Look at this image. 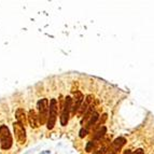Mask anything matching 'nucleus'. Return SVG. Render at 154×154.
I'll return each instance as SVG.
<instances>
[{
    "mask_svg": "<svg viewBox=\"0 0 154 154\" xmlns=\"http://www.w3.org/2000/svg\"><path fill=\"white\" fill-rule=\"evenodd\" d=\"M108 145H104V143H99L97 145V148L95 149V151L93 152L92 154H107V151H108Z\"/></svg>",
    "mask_w": 154,
    "mask_h": 154,
    "instance_id": "9d476101",
    "label": "nucleus"
},
{
    "mask_svg": "<svg viewBox=\"0 0 154 154\" xmlns=\"http://www.w3.org/2000/svg\"><path fill=\"white\" fill-rule=\"evenodd\" d=\"M58 116V101L56 97H52L50 99V109H49V119H47V131L54 129L56 125Z\"/></svg>",
    "mask_w": 154,
    "mask_h": 154,
    "instance_id": "20e7f679",
    "label": "nucleus"
},
{
    "mask_svg": "<svg viewBox=\"0 0 154 154\" xmlns=\"http://www.w3.org/2000/svg\"><path fill=\"white\" fill-rule=\"evenodd\" d=\"M27 121H28V124L30 125V127H31L32 129H37V128L40 127L38 112H37V109H36V108L34 107L29 108L28 113H27Z\"/></svg>",
    "mask_w": 154,
    "mask_h": 154,
    "instance_id": "0eeeda50",
    "label": "nucleus"
},
{
    "mask_svg": "<svg viewBox=\"0 0 154 154\" xmlns=\"http://www.w3.org/2000/svg\"><path fill=\"white\" fill-rule=\"evenodd\" d=\"M72 96V107H71V120H74L76 116L78 115V112L80 110V107H81L82 102L84 100L85 94L83 93V91L81 88H79L77 91H73V94L71 95Z\"/></svg>",
    "mask_w": 154,
    "mask_h": 154,
    "instance_id": "39448f33",
    "label": "nucleus"
},
{
    "mask_svg": "<svg viewBox=\"0 0 154 154\" xmlns=\"http://www.w3.org/2000/svg\"><path fill=\"white\" fill-rule=\"evenodd\" d=\"M125 143H126L125 138H123V137H119V138L114 140L113 142H112V145H111V152L116 153L119 150H121V148H122Z\"/></svg>",
    "mask_w": 154,
    "mask_h": 154,
    "instance_id": "1a4fd4ad",
    "label": "nucleus"
},
{
    "mask_svg": "<svg viewBox=\"0 0 154 154\" xmlns=\"http://www.w3.org/2000/svg\"><path fill=\"white\" fill-rule=\"evenodd\" d=\"M71 107H72V96L71 94H67L64 98V104L61 111V125L66 127L69 120L71 119Z\"/></svg>",
    "mask_w": 154,
    "mask_h": 154,
    "instance_id": "f03ea898",
    "label": "nucleus"
},
{
    "mask_svg": "<svg viewBox=\"0 0 154 154\" xmlns=\"http://www.w3.org/2000/svg\"><path fill=\"white\" fill-rule=\"evenodd\" d=\"M107 154H116V153H114V152H111V151H110V152H108Z\"/></svg>",
    "mask_w": 154,
    "mask_h": 154,
    "instance_id": "f8f14e48",
    "label": "nucleus"
},
{
    "mask_svg": "<svg viewBox=\"0 0 154 154\" xmlns=\"http://www.w3.org/2000/svg\"><path fill=\"white\" fill-rule=\"evenodd\" d=\"M13 134H14L15 140H16V145L18 147H23L27 142L26 127L16 121L13 122Z\"/></svg>",
    "mask_w": 154,
    "mask_h": 154,
    "instance_id": "423d86ee",
    "label": "nucleus"
},
{
    "mask_svg": "<svg viewBox=\"0 0 154 154\" xmlns=\"http://www.w3.org/2000/svg\"><path fill=\"white\" fill-rule=\"evenodd\" d=\"M14 149L11 129L4 122L0 123V150L2 153L11 152Z\"/></svg>",
    "mask_w": 154,
    "mask_h": 154,
    "instance_id": "f257e3e1",
    "label": "nucleus"
},
{
    "mask_svg": "<svg viewBox=\"0 0 154 154\" xmlns=\"http://www.w3.org/2000/svg\"><path fill=\"white\" fill-rule=\"evenodd\" d=\"M49 109H50V102L47 97H42L39 99L38 105H37V112L39 116V122L40 126L47 125V119H49Z\"/></svg>",
    "mask_w": 154,
    "mask_h": 154,
    "instance_id": "7ed1b4c3",
    "label": "nucleus"
},
{
    "mask_svg": "<svg viewBox=\"0 0 154 154\" xmlns=\"http://www.w3.org/2000/svg\"><path fill=\"white\" fill-rule=\"evenodd\" d=\"M15 120H16V122L20 123L22 125H24L26 127L28 121H27V114H26L25 108L18 107V109L15 110Z\"/></svg>",
    "mask_w": 154,
    "mask_h": 154,
    "instance_id": "6e6552de",
    "label": "nucleus"
},
{
    "mask_svg": "<svg viewBox=\"0 0 154 154\" xmlns=\"http://www.w3.org/2000/svg\"><path fill=\"white\" fill-rule=\"evenodd\" d=\"M40 154H50V151H44V152H41Z\"/></svg>",
    "mask_w": 154,
    "mask_h": 154,
    "instance_id": "9b49d317",
    "label": "nucleus"
}]
</instances>
